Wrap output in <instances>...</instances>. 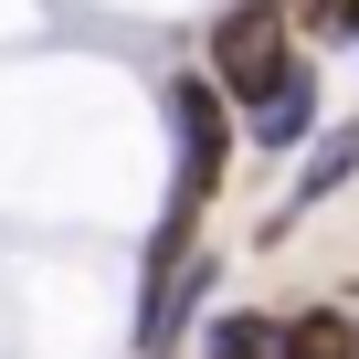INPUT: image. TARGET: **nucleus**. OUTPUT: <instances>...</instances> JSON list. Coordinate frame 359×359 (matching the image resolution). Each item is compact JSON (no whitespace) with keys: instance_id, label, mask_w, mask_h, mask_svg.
I'll return each instance as SVG.
<instances>
[{"instance_id":"nucleus-1","label":"nucleus","mask_w":359,"mask_h":359,"mask_svg":"<svg viewBox=\"0 0 359 359\" xmlns=\"http://www.w3.org/2000/svg\"><path fill=\"white\" fill-rule=\"evenodd\" d=\"M169 148H180V180H169V222L158 233H191L201 201L222 191V158H233V95L212 74H180L169 85Z\"/></svg>"},{"instance_id":"nucleus-4","label":"nucleus","mask_w":359,"mask_h":359,"mask_svg":"<svg viewBox=\"0 0 359 359\" xmlns=\"http://www.w3.org/2000/svg\"><path fill=\"white\" fill-rule=\"evenodd\" d=\"M306 127H317V74H306V64H285V85L254 106V137H264V148H296Z\"/></svg>"},{"instance_id":"nucleus-2","label":"nucleus","mask_w":359,"mask_h":359,"mask_svg":"<svg viewBox=\"0 0 359 359\" xmlns=\"http://www.w3.org/2000/svg\"><path fill=\"white\" fill-rule=\"evenodd\" d=\"M285 64H296V43H285V0H243V11L212 22V85H222L233 106H264V95L285 85Z\"/></svg>"},{"instance_id":"nucleus-3","label":"nucleus","mask_w":359,"mask_h":359,"mask_svg":"<svg viewBox=\"0 0 359 359\" xmlns=\"http://www.w3.org/2000/svg\"><path fill=\"white\" fill-rule=\"evenodd\" d=\"M348 169H359V127H327V137L306 148V180H296V201H285L275 222H296V212H317L327 191H348Z\"/></svg>"},{"instance_id":"nucleus-6","label":"nucleus","mask_w":359,"mask_h":359,"mask_svg":"<svg viewBox=\"0 0 359 359\" xmlns=\"http://www.w3.org/2000/svg\"><path fill=\"white\" fill-rule=\"evenodd\" d=\"M212 359H285V317H212Z\"/></svg>"},{"instance_id":"nucleus-7","label":"nucleus","mask_w":359,"mask_h":359,"mask_svg":"<svg viewBox=\"0 0 359 359\" xmlns=\"http://www.w3.org/2000/svg\"><path fill=\"white\" fill-rule=\"evenodd\" d=\"M285 11H327V0H285Z\"/></svg>"},{"instance_id":"nucleus-8","label":"nucleus","mask_w":359,"mask_h":359,"mask_svg":"<svg viewBox=\"0 0 359 359\" xmlns=\"http://www.w3.org/2000/svg\"><path fill=\"white\" fill-rule=\"evenodd\" d=\"M348 327H359V317H348Z\"/></svg>"},{"instance_id":"nucleus-5","label":"nucleus","mask_w":359,"mask_h":359,"mask_svg":"<svg viewBox=\"0 0 359 359\" xmlns=\"http://www.w3.org/2000/svg\"><path fill=\"white\" fill-rule=\"evenodd\" d=\"M285 359H359V327L338 306H306V317H285Z\"/></svg>"}]
</instances>
